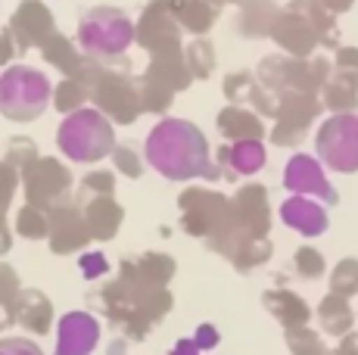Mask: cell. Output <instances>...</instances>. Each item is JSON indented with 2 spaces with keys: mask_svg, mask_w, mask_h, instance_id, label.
I'll return each instance as SVG.
<instances>
[{
  "mask_svg": "<svg viewBox=\"0 0 358 355\" xmlns=\"http://www.w3.org/2000/svg\"><path fill=\"white\" fill-rule=\"evenodd\" d=\"M143 156H147L150 168H156L169 181H194L206 178L215 181L222 178L218 162L209 156V140L199 131V125L178 115H165L153 125L143 143Z\"/></svg>",
  "mask_w": 358,
  "mask_h": 355,
  "instance_id": "6da1fadb",
  "label": "cell"
},
{
  "mask_svg": "<svg viewBox=\"0 0 358 355\" xmlns=\"http://www.w3.org/2000/svg\"><path fill=\"white\" fill-rule=\"evenodd\" d=\"M87 303L106 321L119 324L125 331L122 337L141 343V340L150 337L153 324H159L171 312V293L169 287H147L115 277V281H106L97 290L87 293Z\"/></svg>",
  "mask_w": 358,
  "mask_h": 355,
  "instance_id": "7a4b0ae2",
  "label": "cell"
},
{
  "mask_svg": "<svg viewBox=\"0 0 358 355\" xmlns=\"http://www.w3.org/2000/svg\"><path fill=\"white\" fill-rule=\"evenodd\" d=\"M178 206H181L184 231L190 237L206 240L209 249L218 252V256L228 259L243 240H252V237L243 234L237 212H234V200H228L224 194H215V190L206 187H187L178 196Z\"/></svg>",
  "mask_w": 358,
  "mask_h": 355,
  "instance_id": "3957f363",
  "label": "cell"
},
{
  "mask_svg": "<svg viewBox=\"0 0 358 355\" xmlns=\"http://www.w3.org/2000/svg\"><path fill=\"white\" fill-rule=\"evenodd\" d=\"M137 25L119 6H91L78 16V47L91 59L115 69H131L128 47L134 44Z\"/></svg>",
  "mask_w": 358,
  "mask_h": 355,
  "instance_id": "277c9868",
  "label": "cell"
},
{
  "mask_svg": "<svg viewBox=\"0 0 358 355\" xmlns=\"http://www.w3.org/2000/svg\"><path fill=\"white\" fill-rule=\"evenodd\" d=\"M57 147H59V153H66V159L91 166V162L113 156L115 128L97 106L75 109V113L63 115V122H59Z\"/></svg>",
  "mask_w": 358,
  "mask_h": 355,
  "instance_id": "5b68a950",
  "label": "cell"
},
{
  "mask_svg": "<svg viewBox=\"0 0 358 355\" xmlns=\"http://www.w3.org/2000/svg\"><path fill=\"white\" fill-rule=\"evenodd\" d=\"M53 106V85L34 66H6L0 72V115L10 122H34Z\"/></svg>",
  "mask_w": 358,
  "mask_h": 355,
  "instance_id": "8992f818",
  "label": "cell"
},
{
  "mask_svg": "<svg viewBox=\"0 0 358 355\" xmlns=\"http://www.w3.org/2000/svg\"><path fill=\"white\" fill-rule=\"evenodd\" d=\"M194 75L184 63V47L181 50H159L150 53V66L137 78V94H141V109L150 115H165L171 100L181 91H187Z\"/></svg>",
  "mask_w": 358,
  "mask_h": 355,
  "instance_id": "52a82bcc",
  "label": "cell"
},
{
  "mask_svg": "<svg viewBox=\"0 0 358 355\" xmlns=\"http://www.w3.org/2000/svg\"><path fill=\"white\" fill-rule=\"evenodd\" d=\"M256 78L262 81V87H268L271 94H318L324 91L327 78H330V59L324 57H268L259 63Z\"/></svg>",
  "mask_w": 358,
  "mask_h": 355,
  "instance_id": "ba28073f",
  "label": "cell"
},
{
  "mask_svg": "<svg viewBox=\"0 0 358 355\" xmlns=\"http://www.w3.org/2000/svg\"><path fill=\"white\" fill-rule=\"evenodd\" d=\"M315 150L324 168L340 175L358 172V113H334L321 122L315 134Z\"/></svg>",
  "mask_w": 358,
  "mask_h": 355,
  "instance_id": "9c48e42d",
  "label": "cell"
},
{
  "mask_svg": "<svg viewBox=\"0 0 358 355\" xmlns=\"http://www.w3.org/2000/svg\"><path fill=\"white\" fill-rule=\"evenodd\" d=\"M91 103L115 125H131L137 122V115H143L137 78L131 75V69H115V66H103Z\"/></svg>",
  "mask_w": 358,
  "mask_h": 355,
  "instance_id": "30bf717a",
  "label": "cell"
},
{
  "mask_svg": "<svg viewBox=\"0 0 358 355\" xmlns=\"http://www.w3.org/2000/svg\"><path fill=\"white\" fill-rule=\"evenodd\" d=\"M72 172L57 159V156H38L29 168L22 172V194L29 206H38L50 212L57 203L72 196Z\"/></svg>",
  "mask_w": 358,
  "mask_h": 355,
  "instance_id": "8fae6325",
  "label": "cell"
},
{
  "mask_svg": "<svg viewBox=\"0 0 358 355\" xmlns=\"http://www.w3.org/2000/svg\"><path fill=\"white\" fill-rule=\"evenodd\" d=\"M324 109L318 94H280L278 97V119L274 128L268 131L274 147H299L308 138V128H312L315 115Z\"/></svg>",
  "mask_w": 358,
  "mask_h": 355,
  "instance_id": "7c38bea8",
  "label": "cell"
},
{
  "mask_svg": "<svg viewBox=\"0 0 358 355\" xmlns=\"http://www.w3.org/2000/svg\"><path fill=\"white\" fill-rule=\"evenodd\" d=\"M280 184H284V190L290 196H312V200L324 203V206L340 203V196H336L334 184H330V178L324 172V162L308 153H296L287 159Z\"/></svg>",
  "mask_w": 358,
  "mask_h": 355,
  "instance_id": "4fadbf2b",
  "label": "cell"
},
{
  "mask_svg": "<svg viewBox=\"0 0 358 355\" xmlns=\"http://www.w3.org/2000/svg\"><path fill=\"white\" fill-rule=\"evenodd\" d=\"M47 218H50L47 243H50V252H57V256L78 252L94 240L91 228H87V218H85V206H81L78 200H72V196L57 203V206L47 212Z\"/></svg>",
  "mask_w": 358,
  "mask_h": 355,
  "instance_id": "5bb4252c",
  "label": "cell"
},
{
  "mask_svg": "<svg viewBox=\"0 0 358 355\" xmlns=\"http://www.w3.org/2000/svg\"><path fill=\"white\" fill-rule=\"evenodd\" d=\"M137 31L134 41L143 47L147 53H159V50H181V25L178 19L169 13L165 0H150L143 6L141 19H137Z\"/></svg>",
  "mask_w": 358,
  "mask_h": 355,
  "instance_id": "9a60e30c",
  "label": "cell"
},
{
  "mask_svg": "<svg viewBox=\"0 0 358 355\" xmlns=\"http://www.w3.org/2000/svg\"><path fill=\"white\" fill-rule=\"evenodd\" d=\"M10 31L16 35L19 50L25 53L34 50V47H44L47 38L57 35V19L41 0H22L10 16Z\"/></svg>",
  "mask_w": 358,
  "mask_h": 355,
  "instance_id": "2e32d148",
  "label": "cell"
},
{
  "mask_svg": "<svg viewBox=\"0 0 358 355\" xmlns=\"http://www.w3.org/2000/svg\"><path fill=\"white\" fill-rule=\"evenodd\" d=\"M100 346V321L91 312H66L57 324V355H91Z\"/></svg>",
  "mask_w": 358,
  "mask_h": 355,
  "instance_id": "e0dca14e",
  "label": "cell"
},
{
  "mask_svg": "<svg viewBox=\"0 0 358 355\" xmlns=\"http://www.w3.org/2000/svg\"><path fill=\"white\" fill-rule=\"evenodd\" d=\"M87 57V53H85ZM103 72V63L87 57L85 66H81L75 75H66L63 81H59L57 87H53V106H57V113H75V109H85L87 103L94 100V87H97V78Z\"/></svg>",
  "mask_w": 358,
  "mask_h": 355,
  "instance_id": "ac0fdd59",
  "label": "cell"
},
{
  "mask_svg": "<svg viewBox=\"0 0 358 355\" xmlns=\"http://www.w3.org/2000/svg\"><path fill=\"white\" fill-rule=\"evenodd\" d=\"M215 162L222 168L224 181H240V178L259 175L268 162V153L262 140H231L224 147H218Z\"/></svg>",
  "mask_w": 358,
  "mask_h": 355,
  "instance_id": "d6986e66",
  "label": "cell"
},
{
  "mask_svg": "<svg viewBox=\"0 0 358 355\" xmlns=\"http://www.w3.org/2000/svg\"><path fill=\"white\" fill-rule=\"evenodd\" d=\"M53 303L47 293L34 290V287H22V290L16 293V299H13L10 312H6V324H22L25 331L31 333H50L53 327Z\"/></svg>",
  "mask_w": 358,
  "mask_h": 355,
  "instance_id": "ffe728a7",
  "label": "cell"
},
{
  "mask_svg": "<svg viewBox=\"0 0 358 355\" xmlns=\"http://www.w3.org/2000/svg\"><path fill=\"white\" fill-rule=\"evenodd\" d=\"M234 212L246 237L265 240L271 228V209H268V190L262 184H243L234 196Z\"/></svg>",
  "mask_w": 358,
  "mask_h": 355,
  "instance_id": "44dd1931",
  "label": "cell"
},
{
  "mask_svg": "<svg viewBox=\"0 0 358 355\" xmlns=\"http://www.w3.org/2000/svg\"><path fill=\"white\" fill-rule=\"evenodd\" d=\"M271 41L287 53V57H312L315 47H321L312 22H308L302 13L290 10V6L280 10L278 22H274V29H271Z\"/></svg>",
  "mask_w": 358,
  "mask_h": 355,
  "instance_id": "7402d4cb",
  "label": "cell"
},
{
  "mask_svg": "<svg viewBox=\"0 0 358 355\" xmlns=\"http://www.w3.org/2000/svg\"><path fill=\"white\" fill-rule=\"evenodd\" d=\"M224 97L237 106H252L262 119H278V94L262 87V81L252 72H231L224 78Z\"/></svg>",
  "mask_w": 358,
  "mask_h": 355,
  "instance_id": "603a6c76",
  "label": "cell"
},
{
  "mask_svg": "<svg viewBox=\"0 0 358 355\" xmlns=\"http://www.w3.org/2000/svg\"><path fill=\"white\" fill-rule=\"evenodd\" d=\"M178 265L171 256L165 252H141V256H128L119 262V277L134 284H147V287H169V281L175 277Z\"/></svg>",
  "mask_w": 358,
  "mask_h": 355,
  "instance_id": "cb8c5ba5",
  "label": "cell"
},
{
  "mask_svg": "<svg viewBox=\"0 0 358 355\" xmlns=\"http://www.w3.org/2000/svg\"><path fill=\"white\" fill-rule=\"evenodd\" d=\"M280 222L302 237H321L327 231L330 218L324 203L312 200V196H287L280 203Z\"/></svg>",
  "mask_w": 358,
  "mask_h": 355,
  "instance_id": "d4e9b609",
  "label": "cell"
},
{
  "mask_svg": "<svg viewBox=\"0 0 358 355\" xmlns=\"http://www.w3.org/2000/svg\"><path fill=\"white\" fill-rule=\"evenodd\" d=\"M81 206H85V218H87V228H91L94 240L109 243L119 237V228L125 222V206L115 196H91Z\"/></svg>",
  "mask_w": 358,
  "mask_h": 355,
  "instance_id": "484cf974",
  "label": "cell"
},
{
  "mask_svg": "<svg viewBox=\"0 0 358 355\" xmlns=\"http://www.w3.org/2000/svg\"><path fill=\"white\" fill-rule=\"evenodd\" d=\"M280 16V6L274 0H243L237 16V35L240 38H271V29Z\"/></svg>",
  "mask_w": 358,
  "mask_h": 355,
  "instance_id": "4316f807",
  "label": "cell"
},
{
  "mask_svg": "<svg viewBox=\"0 0 358 355\" xmlns=\"http://www.w3.org/2000/svg\"><path fill=\"white\" fill-rule=\"evenodd\" d=\"M262 303H265V309L271 312L284 327H308V321H312L308 303L302 296H296V293H290L287 287L265 290L262 293Z\"/></svg>",
  "mask_w": 358,
  "mask_h": 355,
  "instance_id": "83f0119b",
  "label": "cell"
},
{
  "mask_svg": "<svg viewBox=\"0 0 358 355\" xmlns=\"http://www.w3.org/2000/svg\"><path fill=\"white\" fill-rule=\"evenodd\" d=\"M218 131L228 140H262L265 138V122L252 109L231 103L218 113Z\"/></svg>",
  "mask_w": 358,
  "mask_h": 355,
  "instance_id": "f1b7e54d",
  "label": "cell"
},
{
  "mask_svg": "<svg viewBox=\"0 0 358 355\" xmlns=\"http://www.w3.org/2000/svg\"><path fill=\"white\" fill-rule=\"evenodd\" d=\"M165 6L178 19V25L196 38H206V31L215 25L218 16V6H212L209 0H165Z\"/></svg>",
  "mask_w": 358,
  "mask_h": 355,
  "instance_id": "f546056e",
  "label": "cell"
},
{
  "mask_svg": "<svg viewBox=\"0 0 358 355\" xmlns=\"http://www.w3.org/2000/svg\"><path fill=\"white\" fill-rule=\"evenodd\" d=\"M290 10L302 13V16L312 22L315 35H318V44L321 47H330V50H336V44H340V31H336V13L330 10L324 0H293Z\"/></svg>",
  "mask_w": 358,
  "mask_h": 355,
  "instance_id": "4dcf8cb0",
  "label": "cell"
},
{
  "mask_svg": "<svg viewBox=\"0 0 358 355\" xmlns=\"http://www.w3.org/2000/svg\"><path fill=\"white\" fill-rule=\"evenodd\" d=\"M321 103L330 113H355L358 109V75L355 72H334L321 91Z\"/></svg>",
  "mask_w": 358,
  "mask_h": 355,
  "instance_id": "1f68e13d",
  "label": "cell"
},
{
  "mask_svg": "<svg viewBox=\"0 0 358 355\" xmlns=\"http://www.w3.org/2000/svg\"><path fill=\"white\" fill-rule=\"evenodd\" d=\"M315 315H318L321 331L330 333V337H346V333H352L355 312H352V305L343 296H336V293H327V296L321 299Z\"/></svg>",
  "mask_w": 358,
  "mask_h": 355,
  "instance_id": "d6a6232c",
  "label": "cell"
},
{
  "mask_svg": "<svg viewBox=\"0 0 358 355\" xmlns=\"http://www.w3.org/2000/svg\"><path fill=\"white\" fill-rule=\"evenodd\" d=\"M41 57H44V63L47 66H53V69H57L59 75H75L81 69V66H85V53H81V47H75L72 41H69L66 35H53V38H47V44L41 47Z\"/></svg>",
  "mask_w": 358,
  "mask_h": 355,
  "instance_id": "836d02e7",
  "label": "cell"
},
{
  "mask_svg": "<svg viewBox=\"0 0 358 355\" xmlns=\"http://www.w3.org/2000/svg\"><path fill=\"white\" fill-rule=\"evenodd\" d=\"M184 63H187L194 81H206L212 72H215V47L206 38H196L184 47Z\"/></svg>",
  "mask_w": 358,
  "mask_h": 355,
  "instance_id": "e575fe53",
  "label": "cell"
},
{
  "mask_svg": "<svg viewBox=\"0 0 358 355\" xmlns=\"http://www.w3.org/2000/svg\"><path fill=\"white\" fill-rule=\"evenodd\" d=\"M16 234L22 237V240H47V234H50V218H47L44 209L25 203L16 212Z\"/></svg>",
  "mask_w": 358,
  "mask_h": 355,
  "instance_id": "d590c367",
  "label": "cell"
},
{
  "mask_svg": "<svg viewBox=\"0 0 358 355\" xmlns=\"http://www.w3.org/2000/svg\"><path fill=\"white\" fill-rule=\"evenodd\" d=\"M271 259V240H243L237 249L228 256V262L234 265L237 271H252L259 265H265Z\"/></svg>",
  "mask_w": 358,
  "mask_h": 355,
  "instance_id": "8d00e7d4",
  "label": "cell"
},
{
  "mask_svg": "<svg viewBox=\"0 0 358 355\" xmlns=\"http://www.w3.org/2000/svg\"><path fill=\"white\" fill-rule=\"evenodd\" d=\"M284 340L293 355H330L312 327H284Z\"/></svg>",
  "mask_w": 358,
  "mask_h": 355,
  "instance_id": "74e56055",
  "label": "cell"
},
{
  "mask_svg": "<svg viewBox=\"0 0 358 355\" xmlns=\"http://www.w3.org/2000/svg\"><path fill=\"white\" fill-rule=\"evenodd\" d=\"M330 293L349 299L358 293V259H343L336 268L330 271Z\"/></svg>",
  "mask_w": 358,
  "mask_h": 355,
  "instance_id": "f35d334b",
  "label": "cell"
},
{
  "mask_svg": "<svg viewBox=\"0 0 358 355\" xmlns=\"http://www.w3.org/2000/svg\"><path fill=\"white\" fill-rule=\"evenodd\" d=\"M38 156H41V150H38V143H34L31 138H22V134H16V138L6 140L3 159L10 162L13 168H19V172H25V168H29L31 162L38 159Z\"/></svg>",
  "mask_w": 358,
  "mask_h": 355,
  "instance_id": "ab89813d",
  "label": "cell"
},
{
  "mask_svg": "<svg viewBox=\"0 0 358 355\" xmlns=\"http://www.w3.org/2000/svg\"><path fill=\"white\" fill-rule=\"evenodd\" d=\"M91 196H115V175H113V172H106V168L87 172L85 178H81L78 203L91 200Z\"/></svg>",
  "mask_w": 358,
  "mask_h": 355,
  "instance_id": "60d3db41",
  "label": "cell"
},
{
  "mask_svg": "<svg viewBox=\"0 0 358 355\" xmlns=\"http://www.w3.org/2000/svg\"><path fill=\"white\" fill-rule=\"evenodd\" d=\"M293 271L302 277V281H312V277H321L327 271V262L315 247H299L293 256Z\"/></svg>",
  "mask_w": 358,
  "mask_h": 355,
  "instance_id": "b9f144b4",
  "label": "cell"
},
{
  "mask_svg": "<svg viewBox=\"0 0 358 355\" xmlns=\"http://www.w3.org/2000/svg\"><path fill=\"white\" fill-rule=\"evenodd\" d=\"M22 187V172L13 168L6 159H0V215L10 212L13 200H16V190Z\"/></svg>",
  "mask_w": 358,
  "mask_h": 355,
  "instance_id": "7bdbcfd3",
  "label": "cell"
},
{
  "mask_svg": "<svg viewBox=\"0 0 358 355\" xmlns=\"http://www.w3.org/2000/svg\"><path fill=\"white\" fill-rule=\"evenodd\" d=\"M113 162H115V172H122L125 178H141L143 175V159L134 147L128 143H115L113 150Z\"/></svg>",
  "mask_w": 358,
  "mask_h": 355,
  "instance_id": "ee69618b",
  "label": "cell"
},
{
  "mask_svg": "<svg viewBox=\"0 0 358 355\" xmlns=\"http://www.w3.org/2000/svg\"><path fill=\"white\" fill-rule=\"evenodd\" d=\"M19 290H22V284H19L16 268L0 262V312H3V318H6V312H10V305H13V299H16Z\"/></svg>",
  "mask_w": 358,
  "mask_h": 355,
  "instance_id": "f6af8a7d",
  "label": "cell"
},
{
  "mask_svg": "<svg viewBox=\"0 0 358 355\" xmlns=\"http://www.w3.org/2000/svg\"><path fill=\"white\" fill-rule=\"evenodd\" d=\"M78 271L85 281H100V277L109 275V259L103 252H81L78 256Z\"/></svg>",
  "mask_w": 358,
  "mask_h": 355,
  "instance_id": "bcb514c9",
  "label": "cell"
},
{
  "mask_svg": "<svg viewBox=\"0 0 358 355\" xmlns=\"http://www.w3.org/2000/svg\"><path fill=\"white\" fill-rule=\"evenodd\" d=\"M0 355H44V349L29 337H3L0 340Z\"/></svg>",
  "mask_w": 358,
  "mask_h": 355,
  "instance_id": "7dc6e473",
  "label": "cell"
},
{
  "mask_svg": "<svg viewBox=\"0 0 358 355\" xmlns=\"http://www.w3.org/2000/svg\"><path fill=\"white\" fill-rule=\"evenodd\" d=\"M19 44H16V35H13L10 31V25H6V29H0V66H13V59L19 57Z\"/></svg>",
  "mask_w": 358,
  "mask_h": 355,
  "instance_id": "c3c4849f",
  "label": "cell"
},
{
  "mask_svg": "<svg viewBox=\"0 0 358 355\" xmlns=\"http://www.w3.org/2000/svg\"><path fill=\"white\" fill-rule=\"evenodd\" d=\"M194 340H196V346L199 349H215L218 343H222V333H218V327L215 324H199L196 327V333H194Z\"/></svg>",
  "mask_w": 358,
  "mask_h": 355,
  "instance_id": "681fc988",
  "label": "cell"
},
{
  "mask_svg": "<svg viewBox=\"0 0 358 355\" xmlns=\"http://www.w3.org/2000/svg\"><path fill=\"white\" fill-rule=\"evenodd\" d=\"M336 72H355L358 75V47H336Z\"/></svg>",
  "mask_w": 358,
  "mask_h": 355,
  "instance_id": "f907efd6",
  "label": "cell"
},
{
  "mask_svg": "<svg viewBox=\"0 0 358 355\" xmlns=\"http://www.w3.org/2000/svg\"><path fill=\"white\" fill-rule=\"evenodd\" d=\"M199 352H203V349L196 346V340H194V337H181L175 346H171V352H169V355H199Z\"/></svg>",
  "mask_w": 358,
  "mask_h": 355,
  "instance_id": "816d5d0a",
  "label": "cell"
},
{
  "mask_svg": "<svg viewBox=\"0 0 358 355\" xmlns=\"http://www.w3.org/2000/svg\"><path fill=\"white\" fill-rule=\"evenodd\" d=\"M10 247H13V228L6 222V215H0V256L10 252Z\"/></svg>",
  "mask_w": 358,
  "mask_h": 355,
  "instance_id": "f5cc1de1",
  "label": "cell"
},
{
  "mask_svg": "<svg viewBox=\"0 0 358 355\" xmlns=\"http://www.w3.org/2000/svg\"><path fill=\"white\" fill-rule=\"evenodd\" d=\"M334 355H358V333H346L340 343V349H336Z\"/></svg>",
  "mask_w": 358,
  "mask_h": 355,
  "instance_id": "db71d44e",
  "label": "cell"
},
{
  "mask_svg": "<svg viewBox=\"0 0 358 355\" xmlns=\"http://www.w3.org/2000/svg\"><path fill=\"white\" fill-rule=\"evenodd\" d=\"M125 349H128V337H119L106 346V355H128Z\"/></svg>",
  "mask_w": 358,
  "mask_h": 355,
  "instance_id": "11a10c76",
  "label": "cell"
},
{
  "mask_svg": "<svg viewBox=\"0 0 358 355\" xmlns=\"http://www.w3.org/2000/svg\"><path fill=\"white\" fill-rule=\"evenodd\" d=\"M324 3H327L334 13H346V10H352L355 0H324Z\"/></svg>",
  "mask_w": 358,
  "mask_h": 355,
  "instance_id": "9f6ffc18",
  "label": "cell"
},
{
  "mask_svg": "<svg viewBox=\"0 0 358 355\" xmlns=\"http://www.w3.org/2000/svg\"><path fill=\"white\" fill-rule=\"evenodd\" d=\"M3 327H10V324H6V318H3V312H0V331H3Z\"/></svg>",
  "mask_w": 358,
  "mask_h": 355,
  "instance_id": "6f0895ef",
  "label": "cell"
}]
</instances>
